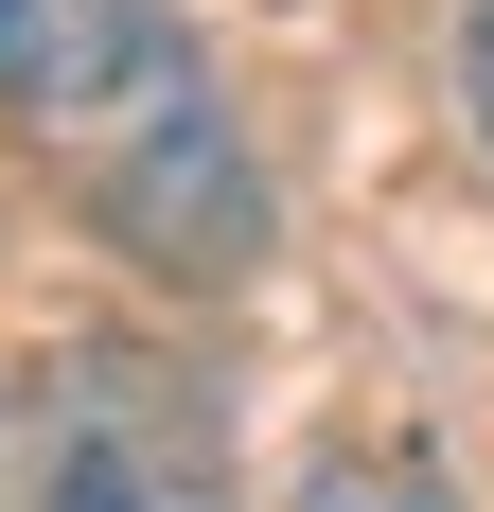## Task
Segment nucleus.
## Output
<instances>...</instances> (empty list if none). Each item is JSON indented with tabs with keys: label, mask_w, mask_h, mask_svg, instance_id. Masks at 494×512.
<instances>
[{
	"label": "nucleus",
	"mask_w": 494,
	"mask_h": 512,
	"mask_svg": "<svg viewBox=\"0 0 494 512\" xmlns=\"http://www.w3.org/2000/svg\"><path fill=\"white\" fill-rule=\"evenodd\" d=\"M0 106L142 265L212 283V265L265 248V177H247L230 106H212V71L177 53L159 0H0Z\"/></svg>",
	"instance_id": "nucleus-1"
},
{
	"label": "nucleus",
	"mask_w": 494,
	"mask_h": 512,
	"mask_svg": "<svg viewBox=\"0 0 494 512\" xmlns=\"http://www.w3.org/2000/svg\"><path fill=\"white\" fill-rule=\"evenodd\" d=\"M18 512H230V424L177 354L89 336L18 389Z\"/></svg>",
	"instance_id": "nucleus-2"
},
{
	"label": "nucleus",
	"mask_w": 494,
	"mask_h": 512,
	"mask_svg": "<svg viewBox=\"0 0 494 512\" xmlns=\"http://www.w3.org/2000/svg\"><path fill=\"white\" fill-rule=\"evenodd\" d=\"M283 512H459L442 477H406V460H336V477H300Z\"/></svg>",
	"instance_id": "nucleus-3"
},
{
	"label": "nucleus",
	"mask_w": 494,
	"mask_h": 512,
	"mask_svg": "<svg viewBox=\"0 0 494 512\" xmlns=\"http://www.w3.org/2000/svg\"><path fill=\"white\" fill-rule=\"evenodd\" d=\"M459 106H477V142H494V0L459 18Z\"/></svg>",
	"instance_id": "nucleus-4"
}]
</instances>
